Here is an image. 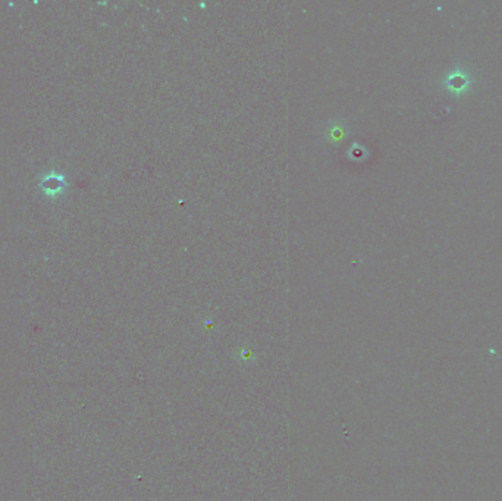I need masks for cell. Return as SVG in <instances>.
<instances>
[{"instance_id": "obj_1", "label": "cell", "mask_w": 502, "mask_h": 501, "mask_svg": "<svg viewBox=\"0 0 502 501\" xmlns=\"http://www.w3.org/2000/svg\"><path fill=\"white\" fill-rule=\"evenodd\" d=\"M38 186H40L41 190H43L47 194V196L54 197V196H58L59 193H62L65 190L66 179H65V177L62 174L52 171V172L46 174L43 178L40 179Z\"/></svg>"}]
</instances>
